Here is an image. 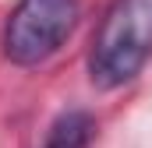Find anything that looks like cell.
Returning a JSON list of instances; mask_svg holds the SVG:
<instances>
[{"label":"cell","instance_id":"1","mask_svg":"<svg viewBox=\"0 0 152 148\" xmlns=\"http://www.w3.org/2000/svg\"><path fill=\"white\" fill-rule=\"evenodd\" d=\"M152 57V0H113L88 49V78L96 88H120L145 71Z\"/></svg>","mask_w":152,"mask_h":148},{"label":"cell","instance_id":"2","mask_svg":"<svg viewBox=\"0 0 152 148\" xmlns=\"http://www.w3.org/2000/svg\"><path fill=\"white\" fill-rule=\"evenodd\" d=\"M78 0H18L4 25V57L18 67L46 64L78 25Z\"/></svg>","mask_w":152,"mask_h":148},{"label":"cell","instance_id":"3","mask_svg":"<svg viewBox=\"0 0 152 148\" xmlns=\"http://www.w3.org/2000/svg\"><path fill=\"white\" fill-rule=\"evenodd\" d=\"M92 134H96V120L92 113L85 110H67L60 113L46 134L42 148H88L92 145Z\"/></svg>","mask_w":152,"mask_h":148}]
</instances>
